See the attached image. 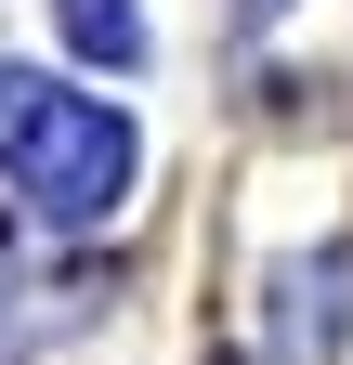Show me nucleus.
Masks as SVG:
<instances>
[{"instance_id": "f257e3e1", "label": "nucleus", "mask_w": 353, "mask_h": 365, "mask_svg": "<svg viewBox=\"0 0 353 365\" xmlns=\"http://www.w3.org/2000/svg\"><path fill=\"white\" fill-rule=\"evenodd\" d=\"M0 170L39 222H105L131 182V118L92 105V91H53L26 66H0Z\"/></svg>"}, {"instance_id": "f03ea898", "label": "nucleus", "mask_w": 353, "mask_h": 365, "mask_svg": "<svg viewBox=\"0 0 353 365\" xmlns=\"http://www.w3.org/2000/svg\"><path fill=\"white\" fill-rule=\"evenodd\" d=\"M340 327H353V248H327L314 274H288V313H275V352L301 365V352H340Z\"/></svg>"}, {"instance_id": "7ed1b4c3", "label": "nucleus", "mask_w": 353, "mask_h": 365, "mask_svg": "<svg viewBox=\"0 0 353 365\" xmlns=\"http://www.w3.org/2000/svg\"><path fill=\"white\" fill-rule=\"evenodd\" d=\"M66 39L105 66H144V0H66Z\"/></svg>"}]
</instances>
